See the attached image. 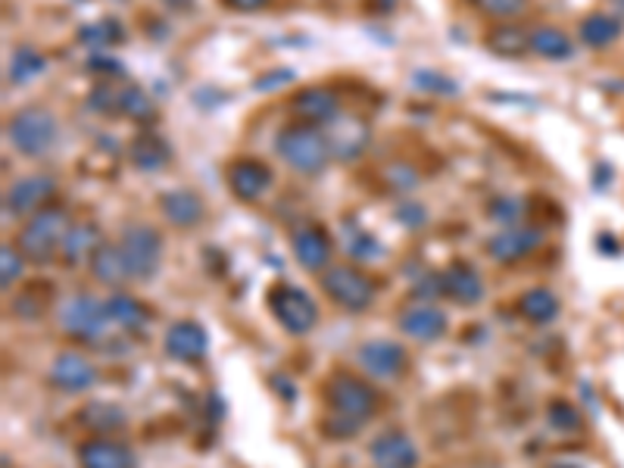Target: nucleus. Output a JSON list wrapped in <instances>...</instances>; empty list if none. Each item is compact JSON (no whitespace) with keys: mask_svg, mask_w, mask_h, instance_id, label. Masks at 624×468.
<instances>
[{"mask_svg":"<svg viewBox=\"0 0 624 468\" xmlns=\"http://www.w3.org/2000/svg\"><path fill=\"white\" fill-rule=\"evenodd\" d=\"M70 229V212L63 210V207H45V210H38L25 222L16 247H20V254L28 262L47 266V262H53V259L63 254V241H66Z\"/></svg>","mask_w":624,"mask_h":468,"instance_id":"2","label":"nucleus"},{"mask_svg":"<svg viewBox=\"0 0 624 468\" xmlns=\"http://www.w3.org/2000/svg\"><path fill=\"white\" fill-rule=\"evenodd\" d=\"M438 291L443 297H450L453 304L475 306L485 297V281H481L475 266H468V262H450L438 275Z\"/></svg>","mask_w":624,"mask_h":468,"instance_id":"12","label":"nucleus"},{"mask_svg":"<svg viewBox=\"0 0 624 468\" xmlns=\"http://www.w3.org/2000/svg\"><path fill=\"white\" fill-rule=\"evenodd\" d=\"M78 466L82 468H138L132 446L113 438H91L78 446Z\"/></svg>","mask_w":624,"mask_h":468,"instance_id":"15","label":"nucleus"},{"mask_svg":"<svg viewBox=\"0 0 624 468\" xmlns=\"http://www.w3.org/2000/svg\"><path fill=\"white\" fill-rule=\"evenodd\" d=\"M100 247H103L100 229H97L94 222H78V225H72L70 234H66L60 259H63L66 266H82V262H91L94 254H97Z\"/></svg>","mask_w":624,"mask_h":468,"instance_id":"22","label":"nucleus"},{"mask_svg":"<svg viewBox=\"0 0 624 468\" xmlns=\"http://www.w3.org/2000/svg\"><path fill=\"white\" fill-rule=\"evenodd\" d=\"M107 306V316H110V325H119L122 331H147L150 325V309L135 300V297H129V294H113V297H107L103 300Z\"/></svg>","mask_w":624,"mask_h":468,"instance_id":"23","label":"nucleus"},{"mask_svg":"<svg viewBox=\"0 0 624 468\" xmlns=\"http://www.w3.org/2000/svg\"><path fill=\"white\" fill-rule=\"evenodd\" d=\"M294 257L306 272H325L331 266V241L319 225H303L294 232Z\"/></svg>","mask_w":624,"mask_h":468,"instance_id":"20","label":"nucleus"},{"mask_svg":"<svg viewBox=\"0 0 624 468\" xmlns=\"http://www.w3.org/2000/svg\"><path fill=\"white\" fill-rule=\"evenodd\" d=\"M119 250L125 257L129 266V279L132 281H147L157 275L162 262V237L157 229L150 225H129L122 241H119Z\"/></svg>","mask_w":624,"mask_h":468,"instance_id":"7","label":"nucleus"},{"mask_svg":"<svg viewBox=\"0 0 624 468\" xmlns=\"http://www.w3.org/2000/svg\"><path fill=\"white\" fill-rule=\"evenodd\" d=\"M553 468H578V466H553Z\"/></svg>","mask_w":624,"mask_h":468,"instance_id":"45","label":"nucleus"},{"mask_svg":"<svg viewBox=\"0 0 624 468\" xmlns=\"http://www.w3.org/2000/svg\"><path fill=\"white\" fill-rule=\"evenodd\" d=\"M91 272L94 279L103 281V284H110V287H119V284H125L129 279V266H125V257H122V250H119V244H103L91 259Z\"/></svg>","mask_w":624,"mask_h":468,"instance_id":"28","label":"nucleus"},{"mask_svg":"<svg viewBox=\"0 0 624 468\" xmlns=\"http://www.w3.org/2000/svg\"><path fill=\"white\" fill-rule=\"evenodd\" d=\"M543 244V234L540 229H506V232L493 234L487 241V254L497 259V262H515V259L528 257L537 247Z\"/></svg>","mask_w":624,"mask_h":468,"instance_id":"19","label":"nucleus"},{"mask_svg":"<svg viewBox=\"0 0 624 468\" xmlns=\"http://www.w3.org/2000/svg\"><path fill=\"white\" fill-rule=\"evenodd\" d=\"M490 215L497 222H515L522 215V200H512V197H503V200H493L490 207Z\"/></svg>","mask_w":624,"mask_h":468,"instance_id":"42","label":"nucleus"},{"mask_svg":"<svg viewBox=\"0 0 624 468\" xmlns=\"http://www.w3.org/2000/svg\"><path fill=\"white\" fill-rule=\"evenodd\" d=\"M450 328V319L446 312L431 304H418L409 306L403 316H400V331L413 341H421V344H431V341H440Z\"/></svg>","mask_w":624,"mask_h":468,"instance_id":"17","label":"nucleus"},{"mask_svg":"<svg viewBox=\"0 0 624 468\" xmlns=\"http://www.w3.org/2000/svg\"><path fill=\"white\" fill-rule=\"evenodd\" d=\"M322 291L347 312H366L375 304V284L353 266H328L322 275Z\"/></svg>","mask_w":624,"mask_h":468,"instance_id":"8","label":"nucleus"},{"mask_svg":"<svg viewBox=\"0 0 624 468\" xmlns=\"http://www.w3.org/2000/svg\"><path fill=\"white\" fill-rule=\"evenodd\" d=\"M129 160H132V165L140 169V172H157L162 165H169L172 150H169V144L162 140V135L144 132V135H138V138L132 140V147H129Z\"/></svg>","mask_w":624,"mask_h":468,"instance_id":"24","label":"nucleus"},{"mask_svg":"<svg viewBox=\"0 0 624 468\" xmlns=\"http://www.w3.org/2000/svg\"><path fill=\"white\" fill-rule=\"evenodd\" d=\"M117 32H119L117 23L103 20V23H97V25H85V28H82V35H78V41H82V45H91V47H103V45H110L113 38H119Z\"/></svg>","mask_w":624,"mask_h":468,"instance_id":"37","label":"nucleus"},{"mask_svg":"<svg viewBox=\"0 0 624 468\" xmlns=\"http://www.w3.org/2000/svg\"><path fill=\"white\" fill-rule=\"evenodd\" d=\"M119 116L135 119V122H154L157 119V107L138 85H122V107Z\"/></svg>","mask_w":624,"mask_h":468,"instance_id":"33","label":"nucleus"},{"mask_svg":"<svg viewBox=\"0 0 624 468\" xmlns=\"http://www.w3.org/2000/svg\"><path fill=\"white\" fill-rule=\"evenodd\" d=\"M50 384L63 394H85L97 384V369L82 353H60L50 366Z\"/></svg>","mask_w":624,"mask_h":468,"instance_id":"10","label":"nucleus"},{"mask_svg":"<svg viewBox=\"0 0 624 468\" xmlns=\"http://www.w3.org/2000/svg\"><path fill=\"white\" fill-rule=\"evenodd\" d=\"M266 304L272 309V316L278 319V325L284 328L287 334H309L316 322H319V306L316 300L301 291V287H294V284H276L269 294H266Z\"/></svg>","mask_w":624,"mask_h":468,"instance_id":"6","label":"nucleus"},{"mask_svg":"<svg viewBox=\"0 0 624 468\" xmlns=\"http://www.w3.org/2000/svg\"><path fill=\"white\" fill-rule=\"evenodd\" d=\"M531 50L547 57V60H568L575 53V45L572 38L562 32V28H553V25H540L531 32Z\"/></svg>","mask_w":624,"mask_h":468,"instance_id":"29","label":"nucleus"},{"mask_svg":"<svg viewBox=\"0 0 624 468\" xmlns=\"http://www.w3.org/2000/svg\"><path fill=\"white\" fill-rule=\"evenodd\" d=\"M88 107L100 116H119V107H122V85L119 82H103L97 85L88 97Z\"/></svg>","mask_w":624,"mask_h":468,"instance_id":"35","label":"nucleus"},{"mask_svg":"<svg viewBox=\"0 0 624 468\" xmlns=\"http://www.w3.org/2000/svg\"><path fill=\"white\" fill-rule=\"evenodd\" d=\"M53 291H50V281H35L28 284L23 294L13 297V312L23 316V319H38L45 312V306L50 304Z\"/></svg>","mask_w":624,"mask_h":468,"instance_id":"32","label":"nucleus"},{"mask_svg":"<svg viewBox=\"0 0 624 468\" xmlns=\"http://www.w3.org/2000/svg\"><path fill=\"white\" fill-rule=\"evenodd\" d=\"M325 403H328V419L322 431L328 438L347 441L378 412V391L356 374L338 372L328 378Z\"/></svg>","mask_w":624,"mask_h":468,"instance_id":"1","label":"nucleus"},{"mask_svg":"<svg viewBox=\"0 0 624 468\" xmlns=\"http://www.w3.org/2000/svg\"><path fill=\"white\" fill-rule=\"evenodd\" d=\"M525 3L528 0H481V10L490 13V16H515V13H522L525 10Z\"/></svg>","mask_w":624,"mask_h":468,"instance_id":"41","label":"nucleus"},{"mask_svg":"<svg viewBox=\"0 0 624 468\" xmlns=\"http://www.w3.org/2000/svg\"><path fill=\"white\" fill-rule=\"evenodd\" d=\"M160 207L162 215H166L172 225H179V229H194V225H200L204 215H207L204 200H200L194 190H169V194H162L160 197Z\"/></svg>","mask_w":624,"mask_h":468,"instance_id":"21","label":"nucleus"},{"mask_svg":"<svg viewBox=\"0 0 624 468\" xmlns=\"http://www.w3.org/2000/svg\"><path fill=\"white\" fill-rule=\"evenodd\" d=\"M356 359H359V366H363L366 372L375 374V378H381V381L400 378V374L406 372V362H409L406 350H403L396 341H384V337L359 344Z\"/></svg>","mask_w":624,"mask_h":468,"instance_id":"9","label":"nucleus"},{"mask_svg":"<svg viewBox=\"0 0 624 468\" xmlns=\"http://www.w3.org/2000/svg\"><path fill=\"white\" fill-rule=\"evenodd\" d=\"M291 113L306 122V125H325V122H334L341 107H338V94L331 88H301V91L291 97Z\"/></svg>","mask_w":624,"mask_h":468,"instance_id":"13","label":"nucleus"},{"mask_svg":"<svg viewBox=\"0 0 624 468\" xmlns=\"http://www.w3.org/2000/svg\"><path fill=\"white\" fill-rule=\"evenodd\" d=\"M60 328L78 344L97 347L107 341V331H110L107 306L91 294H72L70 300H63V306H60Z\"/></svg>","mask_w":624,"mask_h":468,"instance_id":"4","label":"nucleus"},{"mask_svg":"<svg viewBox=\"0 0 624 468\" xmlns=\"http://www.w3.org/2000/svg\"><path fill=\"white\" fill-rule=\"evenodd\" d=\"M369 456L375 468H416L418 449L403 431H384L369 446Z\"/></svg>","mask_w":624,"mask_h":468,"instance_id":"18","label":"nucleus"},{"mask_svg":"<svg viewBox=\"0 0 624 468\" xmlns=\"http://www.w3.org/2000/svg\"><path fill=\"white\" fill-rule=\"evenodd\" d=\"M515 309H518V316L528 319L531 325H550L555 316H559L562 304H559V297H555L550 287H531V291H525V294L518 297Z\"/></svg>","mask_w":624,"mask_h":468,"instance_id":"25","label":"nucleus"},{"mask_svg":"<svg viewBox=\"0 0 624 468\" xmlns=\"http://www.w3.org/2000/svg\"><path fill=\"white\" fill-rule=\"evenodd\" d=\"M347 247L356 259H375L381 254V247L375 244V237L366 232H359V229L353 232V237H347Z\"/></svg>","mask_w":624,"mask_h":468,"instance_id":"39","label":"nucleus"},{"mask_svg":"<svg viewBox=\"0 0 624 468\" xmlns=\"http://www.w3.org/2000/svg\"><path fill=\"white\" fill-rule=\"evenodd\" d=\"M23 262H25V257L20 254V247L13 250L10 244L0 250V287L3 291H10L16 281H20V275H23Z\"/></svg>","mask_w":624,"mask_h":468,"instance_id":"36","label":"nucleus"},{"mask_svg":"<svg viewBox=\"0 0 624 468\" xmlns=\"http://www.w3.org/2000/svg\"><path fill=\"white\" fill-rule=\"evenodd\" d=\"M338 122V138L328 140L331 144V150H338V157H344V160H353L356 153H363V147H366V125L359 122V119H347V122H341V119H334Z\"/></svg>","mask_w":624,"mask_h":468,"instance_id":"31","label":"nucleus"},{"mask_svg":"<svg viewBox=\"0 0 624 468\" xmlns=\"http://www.w3.org/2000/svg\"><path fill=\"white\" fill-rule=\"evenodd\" d=\"M232 10H241V13H256V10H262L266 7V0H225Z\"/></svg>","mask_w":624,"mask_h":468,"instance_id":"44","label":"nucleus"},{"mask_svg":"<svg viewBox=\"0 0 624 468\" xmlns=\"http://www.w3.org/2000/svg\"><path fill=\"white\" fill-rule=\"evenodd\" d=\"M550 424L559 428V431H578L580 428L578 409L568 406V403H559V399H555L553 406H550Z\"/></svg>","mask_w":624,"mask_h":468,"instance_id":"38","label":"nucleus"},{"mask_svg":"<svg viewBox=\"0 0 624 468\" xmlns=\"http://www.w3.org/2000/svg\"><path fill=\"white\" fill-rule=\"evenodd\" d=\"M41 72H45V57L35 47H16L13 50V63H10V82L13 85L32 82Z\"/></svg>","mask_w":624,"mask_h":468,"instance_id":"34","label":"nucleus"},{"mask_svg":"<svg viewBox=\"0 0 624 468\" xmlns=\"http://www.w3.org/2000/svg\"><path fill=\"white\" fill-rule=\"evenodd\" d=\"M276 150L281 153V160L297 169L301 175H319L328 160H331V144L325 138L316 125H287L281 128V135L276 140Z\"/></svg>","mask_w":624,"mask_h":468,"instance_id":"3","label":"nucleus"},{"mask_svg":"<svg viewBox=\"0 0 624 468\" xmlns=\"http://www.w3.org/2000/svg\"><path fill=\"white\" fill-rule=\"evenodd\" d=\"M162 350L175 362H200L209 350L207 331L191 319H182V322L169 325L166 337H162Z\"/></svg>","mask_w":624,"mask_h":468,"instance_id":"11","label":"nucleus"},{"mask_svg":"<svg viewBox=\"0 0 624 468\" xmlns=\"http://www.w3.org/2000/svg\"><path fill=\"white\" fill-rule=\"evenodd\" d=\"M88 70L107 72V75H119V72H122V66H119L117 60H110V57H94L91 63H88Z\"/></svg>","mask_w":624,"mask_h":468,"instance_id":"43","label":"nucleus"},{"mask_svg":"<svg viewBox=\"0 0 624 468\" xmlns=\"http://www.w3.org/2000/svg\"><path fill=\"white\" fill-rule=\"evenodd\" d=\"M53 178L50 175H28L7 190V212L10 215H28V212L45 210L47 200L53 197Z\"/></svg>","mask_w":624,"mask_h":468,"instance_id":"16","label":"nucleus"},{"mask_svg":"<svg viewBox=\"0 0 624 468\" xmlns=\"http://www.w3.org/2000/svg\"><path fill=\"white\" fill-rule=\"evenodd\" d=\"M225 178H229V187H232V194L237 200L254 204L272 185V169L266 163H259V160H237V163L229 165Z\"/></svg>","mask_w":624,"mask_h":468,"instance_id":"14","label":"nucleus"},{"mask_svg":"<svg viewBox=\"0 0 624 468\" xmlns=\"http://www.w3.org/2000/svg\"><path fill=\"white\" fill-rule=\"evenodd\" d=\"M57 135H60L57 119L45 107H25L7 122V138L25 157H45L57 144Z\"/></svg>","mask_w":624,"mask_h":468,"instance_id":"5","label":"nucleus"},{"mask_svg":"<svg viewBox=\"0 0 624 468\" xmlns=\"http://www.w3.org/2000/svg\"><path fill=\"white\" fill-rule=\"evenodd\" d=\"M78 421L94 434H113V431H122L129 424V416H125V409H119L113 403H88L78 409Z\"/></svg>","mask_w":624,"mask_h":468,"instance_id":"26","label":"nucleus"},{"mask_svg":"<svg viewBox=\"0 0 624 468\" xmlns=\"http://www.w3.org/2000/svg\"><path fill=\"white\" fill-rule=\"evenodd\" d=\"M416 85L418 88H425V91H435V94L460 91L453 78H446V75H435V72H416Z\"/></svg>","mask_w":624,"mask_h":468,"instance_id":"40","label":"nucleus"},{"mask_svg":"<svg viewBox=\"0 0 624 468\" xmlns=\"http://www.w3.org/2000/svg\"><path fill=\"white\" fill-rule=\"evenodd\" d=\"M578 32L580 41L587 47H609L619 38L622 25H619V20H612L609 13H590V16L580 23Z\"/></svg>","mask_w":624,"mask_h":468,"instance_id":"30","label":"nucleus"},{"mask_svg":"<svg viewBox=\"0 0 624 468\" xmlns=\"http://www.w3.org/2000/svg\"><path fill=\"white\" fill-rule=\"evenodd\" d=\"M485 45L497 57H522L531 50V32H525L518 25H497L493 32H487Z\"/></svg>","mask_w":624,"mask_h":468,"instance_id":"27","label":"nucleus"}]
</instances>
